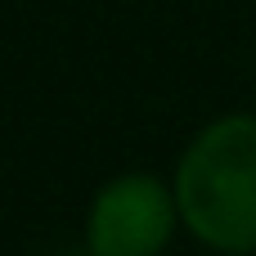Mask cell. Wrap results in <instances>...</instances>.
I'll return each instance as SVG.
<instances>
[{
  "mask_svg": "<svg viewBox=\"0 0 256 256\" xmlns=\"http://www.w3.org/2000/svg\"><path fill=\"white\" fill-rule=\"evenodd\" d=\"M180 230L176 189L162 176L126 171L112 176L86 212V252L90 256H162Z\"/></svg>",
  "mask_w": 256,
  "mask_h": 256,
  "instance_id": "obj_2",
  "label": "cell"
},
{
  "mask_svg": "<svg viewBox=\"0 0 256 256\" xmlns=\"http://www.w3.org/2000/svg\"><path fill=\"white\" fill-rule=\"evenodd\" d=\"M180 225L220 256L256 252V112L207 122L180 153L176 176Z\"/></svg>",
  "mask_w": 256,
  "mask_h": 256,
  "instance_id": "obj_1",
  "label": "cell"
},
{
  "mask_svg": "<svg viewBox=\"0 0 256 256\" xmlns=\"http://www.w3.org/2000/svg\"><path fill=\"white\" fill-rule=\"evenodd\" d=\"M58 256H90V252H86V248H81V252H58Z\"/></svg>",
  "mask_w": 256,
  "mask_h": 256,
  "instance_id": "obj_3",
  "label": "cell"
}]
</instances>
